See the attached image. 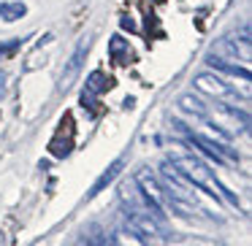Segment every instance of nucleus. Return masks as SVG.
<instances>
[{"instance_id":"nucleus-15","label":"nucleus","mask_w":252,"mask_h":246,"mask_svg":"<svg viewBox=\"0 0 252 246\" xmlns=\"http://www.w3.org/2000/svg\"><path fill=\"white\" fill-rule=\"evenodd\" d=\"M0 246H3V238H0Z\"/></svg>"},{"instance_id":"nucleus-10","label":"nucleus","mask_w":252,"mask_h":246,"mask_svg":"<svg viewBox=\"0 0 252 246\" xmlns=\"http://www.w3.org/2000/svg\"><path fill=\"white\" fill-rule=\"evenodd\" d=\"M25 14H28L25 3H0V17H3V22H17Z\"/></svg>"},{"instance_id":"nucleus-7","label":"nucleus","mask_w":252,"mask_h":246,"mask_svg":"<svg viewBox=\"0 0 252 246\" xmlns=\"http://www.w3.org/2000/svg\"><path fill=\"white\" fill-rule=\"evenodd\" d=\"M206 65L214 68L217 73H228V76H239L241 82H250V71H247V68H239L236 62H225V60H220V57L209 55L206 57Z\"/></svg>"},{"instance_id":"nucleus-11","label":"nucleus","mask_w":252,"mask_h":246,"mask_svg":"<svg viewBox=\"0 0 252 246\" xmlns=\"http://www.w3.org/2000/svg\"><path fill=\"white\" fill-rule=\"evenodd\" d=\"M109 52L117 57V62H127V60H130V46H127L125 38H111Z\"/></svg>"},{"instance_id":"nucleus-4","label":"nucleus","mask_w":252,"mask_h":246,"mask_svg":"<svg viewBox=\"0 0 252 246\" xmlns=\"http://www.w3.org/2000/svg\"><path fill=\"white\" fill-rule=\"evenodd\" d=\"M192 84H195V89H198V92L209 95V98L236 100V89L230 87L228 82H222L220 76H212V73H198V76L192 79Z\"/></svg>"},{"instance_id":"nucleus-9","label":"nucleus","mask_w":252,"mask_h":246,"mask_svg":"<svg viewBox=\"0 0 252 246\" xmlns=\"http://www.w3.org/2000/svg\"><path fill=\"white\" fill-rule=\"evenodd\" d=\"M109 84H111V79H106V73L103 71H93L90 73V79H87V89H84V95H100L103 89H109Z\"/></svg>"},{"instance_id":"nucleus-8","label":"nucleus","mask_w":252,"mask_h":246,"mask_svg":"<svg viewBox=\"0 0 252 246\" xmlns=\"http://www.w3.org/2000/svg\"><path fill=\"white\" fill-rule=\"evenodd\" d=\"M179 109H182V111H190V114H195L198 119H203V122L209 119L206 106H203L201 100L195 98V95H182V98H179Z\"/></svg>"},{"instance_id":"nucleus-2","label":"nucleus","mask_w":252,"mask_h":246,"mask_svg":"<svg viewBox=\"0 0 252 246\" xmlns=\"http://www.w3.org/2000/svg\"><path fill=\"white\" fill-rule=\"evenodd\" d=\"M133 181L138 184L141 195L147 197L149 208H152V211L158 214L160 219H163V211H165V192L160 190V184H158V179L152 176V170H149V168H141L136 176H133Z\"/></svg>"},{"instance_id":"nucleus-12","label":"nucleus","mask_w":252,"mask_h":246,"mask_svg":"<svg viewBox=\"0 0 252 246\" xmlns=\"http://www.w3.org/2000/svg\"><path fill=\"white\" fill-rule=\"evenodd\" d=\"M84 244L87 246H111V238H106L98 227H90V233L84 235Z\"/></svg>"},{"instance_id":"nucleus-14","label":"nucleus","mask_w":252,"mask_h":246,"mask_svg":"<svg viewBox=\"0 0 252 246\" xmlns=\"http://www.w3.org/2000/svg\"><path fill=\"white\" fill-rule=\"evenodd\" d=\"M17 46H19V41H11V44H6V46H0V57H3V55H11V52L17 49Z\"/></svg>"},{"instance_id":"nucleus-13","label":"nucleus","mask_w":252,"mask_h":246,"mask_svg":"<svg viewBox=\"0 0 252 246\" xmlns=\"http://www.w3.org/2000/svg\"><path fill=\"white\" fill-rule=\"evenodd\" d=\"M6 89H8V73L0 71V100L6 98Z\"/></svg>"},{"instance_id":"nucleus-3","label":"nucleus","mask_w":252,"mask_h":246,"mask_svg":"<svg viewBox=\"0 0 252 246\" xmlns=\"http://www.w3.org/2000/svg\"><path fill=\"white\" fill-rule=\"evenodd\" d=\"M87 52H90V38H82V41H79V46L73 49L71 60L65 62V68H63V73H60V84H57L60 92H68V89L73 87V82H76L79 73H82V65H84Z\"/></svg>"},{"instance_id":"nucleus-1","label":"nucleus","mask_w":252,"mask_h":246,"mask_svg":"<svg viewBox=\"0 0 252 246\" xmlns=\"http://www.w3.org/2000/svg\"><path fill=\"white\" fill-rule=\"evenodd\" d=\"M171 165H174V168L179 170L185 179H190L198 190H206L209 195H214V197L220 195V197H225L228 203L239 206V197H236L225 184H220L217 176L206 168V163H201V160H195V157H174V163H171Z\"/></svg>"},{"instance_id":"nucleus-5","label":"nucleus","mask_w":252,"mask_h":246,"mask_svg":"<svg viewBox=\"0 0 252 246\" xmlns=\"http://www.w3.org/2000/svg\"><path fill=\"white\" fill-rule=\"evenodd\" d=\"M212 55L225 60V62H236L239 65V60H244V62L250 60V44L247 41L239 44V38H222L212 46Z\"/></svg>"},{"instance_id":"nucleus-6","label":"nucleus","mask_w":252,"mask_h":246,"mask_svg":"<svg viewBox=\"0 0 252 246\" xmlns=\"http://www.w3.org/2000/svg\"><path fill=\"white\" fill-rule=\"evenodd\" d=\"M122 165H125V157H120V160H114V163H111V165H109V170H103V173H100V179H98V181H95V184H93V190H90V192H87V200H93V197H95V195H100V192H103V190H106V187H109V184H111V181H114V179H117V176H120V173H122Z\"/></svg>"}]
</instances>
